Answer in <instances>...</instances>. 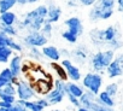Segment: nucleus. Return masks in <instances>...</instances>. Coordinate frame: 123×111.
Returning a JSON list of instances; mask_svg holds the SVG:
<instances>
[{
  "label": "nucleus",
  "mask_w": 123,
  "mask_h": 111,
  "mask_svg": "<svg viewBox=\"0 0 123 111\" xmlns=\"http://www.w3.org/2000/svg\"><path fill=\"white\" fill-rule=\"evenodd\" d=\"M13 104H10V103H6V101H3L0 100V107H6V109H11Z\"/></svg>",
  "instance_id": "nucleus-39"
},
{
  "label": "nucleus",
  "mask_w": 123,
  "mask_h": 111,
  "mask_svg": "<svg viewBox=\"0 0 123 111\" xmlns=\"http://www.w3.org/2000/svg\"><path fill=\"white\" fill-rule=\"evenodd\" d=\"M62 16V9L55 5V4H49L47 6V17H46V22L48 23H55L60 19Z\"/></svg>",
  "instance_id": "nucleus-9"
},
{
  "label": "nucleus",
  "mask_w": 123,
  "mask_h": 111,
  "mask_svg": "<svg viewBox=\"0 0 123 111\" xmlns=\"http://www.w3.org/2000/svg\"><path fill=\"white\" fill-rule=\"evenodd\" d=\"M117 89H118V86H117L116 83H110V85L106 87L105 92H106L110 97H113V95L117 93Z\"/></svg>",
  "instance_id": "nucleus-27"
},
{
  "label": "nucleus",
  "mask_w": 123,
  "mask_h": 111,
  "mask_svg": "<svg viewBox=\"0 0 123 111\" xmlns=\"http://www.w3.org/2000/svg\"><path fill=\"white\" fill-rule=\"evenodd\" d=\"M21 67H22V58L21 56H13L10 61V71L15 77H17L21 74Z\"/></svg>",
  "instance_id": "nucleus-12"
},
{
  "label": "nucleus",
  "mask_w": 123,
  "mask_h": 111,
  "mask_svg": "<svg viewBox=\"0 0 123 111\" xmlns=\"http://www.w3.org/2000/svg\"><path fill=\"white\" fill-rule=\"evenodd\" d=\"M81 100H80V104H83V107H87V109H91V106L94 104V94L93 93H91V92H88V93H83L82 94V97L80 98Z\"/></svg>",
  "instance_id": "nucleus-17"
},
{
  "label": "nucleus",
  "mask_w": 123,
  "mask_h": 111,
  "mask_svg": "<svg viewBox=\"0 0 123 111\" xmlns=\"http://www.w3.org/2000/svg\"><path fill=\"white\" fill-rule=\"evenodd\" d=\"M79 111H91L89 109H87V107H80L79 109Z\"/></svg>",
  "instance_id": "nucleus-42"
},
{
  "label": "nucleus",
  "mask_w": 123,
  "mask_h": 111,
  "mask_svg": "<svg viewBox=\"0 0 123 111\" xmlns=\"http://www.w3.org/2000/svg\"><path fill=\"white\" fill-rule=\"evenodd\" d=\"M115 1L116 0H99L98 4L100 6H103V7H106V9H113Z\"/></svg>",
  "instance_id": "nucleus-31"
},
{
  "label": "nucleus",
  "mask_w": 123,
  "mask_h": 111,
  "mask_svg": "<svg viewBox=\"0 0 123 111\" xmlns=\"http://www.w3.org/2000/svg\"><path fill=\"white\" fill-rule=\"evenodd\" d=\"M36 103L42 107V109H45V107H47L48 105H49V103L47 101V100H45V99H40V100H36Z\"/></svg>",
  "instance_id": "nucleus-38"
},
{
  "label": "nucleus",
  "mask_w": 123,
  "mask_h": 111,
  "mask_svg": "<svg viewBox=\"0 0 123 111\" xmlns=\"http://www.w3.org/2000/svg\"><path fill=\"white\" fill-rule=\"evenodd\" d=\"M47 17V6L39 5L34 10L25 13L23 19L19 23V29H27L29 33L40 31Z\"/></svg>",
  "instance_id": "nucleus-1"
},
{
  "label": "nucleus",
  "mask_w": 123,
  "mask_h": 111,
  "mask_svg": "<svg viewBox=\"0 0 123 111\" xmlns=\"http://www.w3.org/2000/svg\"><path fill=\"white\" fill-rule=\"evenodd\" d=\"M52 30H53L52 24L45 21V23H43V25H42V28H41L40 33H41L42 35H45L47 39H49V37H51V35H52Z\"/></svg>",
  "instance_id": "nucleus-21"
},
{
  "label": "nucleus",
  "mask_w": 123,
  "mask_h": 111,
  "mask_svg": "<svg viewBox=\"0 0 123 111\" xmlns=\"http://www.w3.org/2000/svg\"><path fill=\"white\" fill-rule=\"evenodd\" d=\"M24 107L27 110H30V111H42L43 109L36 103V101H24Z\"/></svg>",
  "instance_id": "nucleus-22"
},
{
  "label": "nucleus",
  "mask_w": 123,
  "mask_h": 111,
  "mask_svg": "<svg viewBox=\"0 0 123 111\" xmlns=\"http://www.w3.org/2000/svg\"><path fill=\"white\" fill-rule=\"evenodd\" d=\"M91 111H113L112 109H110L109 106H101V105H99V104H93L92 106H91V109H89Z\"/></svg>",
  "instance_id": "nucleus-30"
},
{
  "label": "nucleus",
  "mask_w": 123,
  "mask_h": 111,
  "mask_svg": "<svg viewBox=\"0 0 123 111\" xmlns=\"http://www.w3.org/2000/svg\"><path fill=\"white\" fill-rule=\"evenodd\" d=\"M37 91L42 94H46L48 91H49V85H47L46 82H41L39 81L37 82Z\"/></svg>",
  "instance_id": "nucleus-29"
},
{
  "label": "nucleus",
  "mask_w": 123,
  "mask_h": 111,
  "mask_svg": "<svg viewBox=\"0 0 123 111\" xmlns=\"http://www.w3.org/2000/svg\"><path fill=\"white\" fill-rule=\"evenodd\" d=\"M0 111H10V109H6V107H0Z\"/></svg>",
  "instance_id": "nucleus-43"
},
{
  "label": "nucleus",
  "mask_w": 123,
  "mask_h": 111,
  "mask_svg": "<svg viewBox=\"0 0 123 111\" xmlns=\"http://www.w3.org/2000/svg\"><path fill=\"white\" fill-rule=\"evenodd\" d=\"M68 97H69V99H70V101L74 104V105H76V106H79L80 105V101H79V98H76V97H74V95H71V94H68Z\"/></svg>",
  "instance_id": "nucleus-37"
},
{
  "label": "nucleus",
  "mask_w": 123,
  "mask_h": 111,
  "mask_svg": "<svg viewBox=\"0 0 123 111\" xmlns=\"http://www.w3.org/2000/svg\"><path fill=\"white\" fill-rule=\"evenodd\" d=\"M7 47L9 48H11L12 51H18V52H21L22 49H23V47L18 43V42H16L11 36L9 37V40H7Z\"/></svg>",
  "instance_id": "nucleus-24"
},
{
  "label": "nucleus",
  "mask_w": 123,
  "mask_h": 111,
  "mask_svg": "<svg viewBox=\"0 0 123 111\" xmlns=\"http://www.w3.org/2000/svg\"><path fill=\"white\" fill-rule=\"evenodd\" d=\"M53 111H60V110H53Z\"/></svg>",
  "instance_id": "nucleus-44"
},
{
  "label": "nucleus",
  "mask_w": 123,
  "mask_h": 111,
  "mask_svg": "<svg viewBox=\"0 0 123 111\" xmlns=\"http://www.w3.org/2000/svg\"><path fill=\"white\" fill-rule=\"evenodd\" d=\"M79 3L83 6H92L97 3V0H79Z\"/></svg>",
  "instance_id": "nucleus-35"
},
{
  "label": "nucleus",
  "mask_w": 123,
  "mask_h": 111,
  "mask_svg": "<svg viewBox=\"0 0 123 111\" xmlns=\"http://www.w3.org/2000/svg\"><path fill=\"white\" fill-rule=\"evenodd\" d=\"M47 37L45 35H42L40 31H31L28 33L24 37H23V42L29 46V47H43L45 45H47Z\"/></svg>",
  "instance_id": "nucleus-3"
},
{
  "label": "nucleus",
  "mask_w": 123,
  "mask_h": 111,
  "mask_svg": "<svg viewBox=\"0 0 123 111\" xmlns=\"http://www.w3.org/2000/svg\"><path fill=\"white\" fill-rule=\"evenodd\" d=\"M17 4V0H0V13H4L13 9Z\"/></svg>",
  "instance_id": "nucleus-16"
},
{
  "label": "nucleus",
  "mask_w": 123,
  "mask_h": 111,
  "mask_svg": "<svg viewBox=\"0 0 123 111\" xmlns=\"http://www.w3.org/2000/svg\"><path fill=\"white\" fill-rule=\"evenodd\" d=\"M118 10L123 11V0H118Z\"/></svg>",
  "instance_id": "nucleus-41"
},
{
  "label": "nucleus",
  "mask_w": 123,
  "mask_h": 111,
  "mask_svg": "<svg viewBox=\"0 0 123 111\" xmlns=\"http://www.w3.org/2000/svg\"><path fill=\"white\" fill-rule=\"evenodd\" d=\"M113 10L112 9H106L100 6L99 4H97L95 6H93V9L89 12V19L91 21H97V19H107L112 16Z\"/></svg>",
  "instance_id": "nucleus-5"
},
{
  "label": "nucleus",
  "mask_w": 123,
  "mask_h": 111,
  "mask_svg": "<svg viewBox=\"0 0 123 111\" xmlns=\"http://www.w3.org/2000/svg\"><path fill=\"white\" fill-rule=\"evenodd\" d=\"M42 53H43V56H46L47 58H49L52 61H59V58H60V51L54 46H43Z\"/></svg>",
  "instance_id": "nucleus-13"
},
{
  "label": "nucleus",
  "mask_w": 123,
  "mask_h": 111,
  "mask_svg": "<svg viewBox=\"0 0 123 111\" xmlns=\"http://www.w3.org/2000/svg\"><path fill=\"white\" fill-rule=\"evenodd\" d=\"M64 98V89H59V88H54L52 92H49L47 94V101L49 104H58L63 100Z\"/></svg>",
  "instance_id": "nucleus-11"
},
{
  "label": "nucleus",
  "mask_w": 123,
  "mask_h": 111,
  "mask_svg": "<svg viewBox=\"0 0 123 111\" xmlns=\"http://www.w3.org/2000/svg\"><path fill=\"white\" fill-rule=\"evenodd\" d=\"M16 93L18 94L19 99L21 100H24V101H28L29 99H31L35 95V93L31 89V87L28 83H25V82H17Z\"/></svg>",
  "instance_id": "nucleus-7"
},
{
  "label": "nucleus",
  "mask_w": 123,
  "mask_h": 111,
  "mask_svg": "<svg viewBox=\"0 0 123 111\" xmlns=\"http://www.w3.org/2000/svg\"><path fill=\"white\" fill-rule=\"evenodd\" d=\"M0 91H3L4 93H6V94H9V95H13V97H15V94H16V88L13 87L12 83H11V85H7V86H5V87H3Z\"/></svg>",
  "instance_id": "nucleus-32"
},
{
  "label": "nucleus",
  "mask_w": 123,
  "mask_h": 111,
  "mask_svg": "<svg viewBox=\"0 0 123 111\" xmlns=\"http://www.w3.org/2000/svg\"><path fill=\"white\" fill-rule=\"evenodd\" d=\"M101 85H103V79L98 74H87L83 77V86L87 87L89 92L93 93L94 95L99 93Z\"/></svg>",
  "instance_id": "nucleus-4"
},
{
  "label": "nucleus",
  "mask_w": 123,
  "mask_h": 111,
  "mask_svg": "<svg viewBox=\"0 0 123 111\" xmlns=\"http://www.w3.org/2000/svg\"><path fill=\"white\" fill-rule=\"evenodd\" d=\"M11 83H16V77L12 75V73L10 71L9 68L4 69L1 73H0V89H1L3 87L7 86V85H11Z\"/></svg>",
  "instance_id": "nucleus-10"
},
{
  "label": "nucleus",
  "mask_w": 123,
  "mask_h": 111,
  "mask_svg": "<svg viewBox=\"0 0 123 111\" xmlns=\"http://www.w3.org/2000/svg\"><path fill=\"white\" fill-rule=\"evenodd\" d=\"M87 54L85 51H82V47H79L76 51H75V58H80V59H86Z\"/></svg>",
  "instance_id": "nucleus-34"
},
{
  "label": "nucleus",
  "mask_w": 123,
  "mask_h": 111,
  "mask_svg": "<svg viewBox=\"0 0 123 111\" xmlns=\"http://www.w3.org/2000/svg\"><path fill=\"white\" fill-rule=\"evenodd\" d=\"M40 0H17V4L19 5H27V4H35Z\"/></svg>",
  "instance_id": "nucleus-36"
},
{
  "label": "nucleus",
  "mask_w": 123,
  "mask_h": 111,
  "mask_svg": "<svg viewBox=\"0 0 123 111\" xmlns=\"http://www.w3.org/2000/svg\"><path fill=\"white\" fill-rule=\"evenodd\" d=\"M62 36H63V39H65L67 41H69L70 43H75V42L77 41V36L74 35V34H71V33L68 31V30L62 33Z\"/></svg>",
  "instance_id": "nucleus-25"
},
{
  "label": "nucleus",
  "mask_w": 123,
  "mask_h": 111,
  "mask_svg": "<svg viewBox=\"0 0 123 111\" xmlns=\"http://www.w3.org/2000/svg\"><path fill=\"white\" fill-rule=\"evenodd\" d=\"M0 100L6 101V103H10V104H13V103H15V97H13V95H9V94L4 93L3 91H0Z\"/></svg>",
  "instance_id": "nucleus-26"
},
{
  "label": "nucleus",
  "mask_w": 123,
  "mask_h": 111,
  "mask_svg": "<svg viewBox=\"0 0 123 111\" xmlns=\"http://www.w3.org/2000/svg\"><path fill=\"white\" fill-rule=\"evenodd\" d=\"M79 3V0H68V5L69 7H75Z\"/></svg>",
  "instance_id": "nucleus-40"
},
{
  "label": "nucleus",
  "mask_w": 123,
  "mask_h": 111,
  "mask_svg": "<svg viewBox=\"0 0 123 111\" xmlns=\"http://www.w3.org/2000/svg\"><path fill=\"white\" fill-rule=\"evenodd\" d=\"M62 67H63V68L65 69L67 75H68L71 80H74V81H79V80L81 79V74H80L79 68H77V67H75L70 61L64 59L63 62H62Z\"/></svg>",
  "instance_id": "nucleus-8"
},
{
  "label": "nucleus",
  "mask_w": 123,
  "mask_h": 111,
  "mask_svg": "<svg viewBox=\"0 0 123 111\" xmlns=\"http://www.w3.org/2000/svg\"><path fill=\"white\" fill-rule=\"evenodd\" d=\"M9 35L4 34L3 31H0V47H7V40H9Z\"/></svg>",
  "instance_id": "nucleus-33"
},
{
  "label": "nucleus",
  "mask_w": 123,
  "mask_h": 111,
  "mask_svg": "<svg viewBox=\"0 0 123 111\" xmlns=\"http://www.w3.org/2000/svg\"><path fill=\"white\" fill-rule=\"evenodd\" d=\"M99 101L104 105V106H109V107H111V106H113V100H112V97H110L105 91L104 92H101L100 94H99Z\"/></svg>",
  "instance_id": "nucleus-19"
},
{
  "label": "nucleus",
  "mask_w": 123,
  "mask_h": 111,
  "mask_svg": "<svg viewBox=\"0 0 123 111\" xmlns=\"http://www.w3.org/2000/svg\"><path fill=\"white\" fill-rule=\"evenodd\" d=\"M12 49L9 47H0V63H7L12 56Z\"/></svg>",
  "instance_id": "nucleus-18"
},
{
  "label": "nucleus",
  "mask_w": 123,
  "mask_h": 111,
  "mask_svg": "<svg viewBox=\"0 0 123 111\" xmlns=\"http://www.w3.org/2000/svg\"><path fill=\"white\" fill-rule=\"evenodd\" d=\"M10 111H27V109L24 107V100H18L16 105H12V107L10 109Z\"/></svg>",
  "instance_id": "nucleus-28"
},
{
  "label": "nucleus",
  "mask_w": 123,
  "mask_h": 111,
  "mask_svg": "<svg viewBox=\"0 0 123 111\" xmlns=\"http://www.w3.org/2000/svg\"><path fill=\"white\" fill-rule=\"evenodd\" d=\"M52 68L57 71V74L59 75V77L62 80H67V71L62 65H58L57 63H52Z\"/></svg>",
  "instance_id": "nucleus-23"
},
{
  "label": "nucleus",
  "mask_w": 123,
  "mask_h": 111,
  "mask_svg": "<svg viewBox=\"0 0 123 111\" xmlns=\"http://www.w3.org/2000/svg\"><path fill=\"white\" fill-rule=\"evenodd\" d=\"M65 25L68 27V31H70L71 34L76 35L77 37L83 33V27H82V22L79 17H70L65 21Z\"/></svg>",
  "instance_id": "nucleus-6"
},
{
  "label": "nucleus",
  "mask_w": 123,
  "mask_h": 111,
  "mask_svg": "<svg viewBox=\"0 0 123 111\" xmlns=\"http://www.w3.org/2000/svg\"><path fill=\"white\" fill-rule=\"evenodd\" d=\"M0 31H3L4 34H6L11 37L17 35V29L15 28V25H5L3 23H0Z\"/></svg>",
  "instance_id": "nucleus-20"
},
{
  "label": "nucleus",
  "mask_w": 123,
  "mask_h": 111,
  "mask_svg": "<svg viewBox=\"0 0 123 111\" xmlns=\"http://www.w3.org/2000/svg\"><path fill=\"white\" fill-rule=\"evenodd\" d=\"M123 73V68H122V64H119L116 59L112 61L109 67H107V74L110 77H116V76H119L122 75Z\"/></svg>",
  "instance_id": "nucleus-14"
},
{
  "label": "nucleus",
  "mask_w": 123,
  "mask_h": 111,
  "mask_svg": "<svg viewBox=\"0 0 123 111\" xmlns=\"http://www.w3.org/2000/svg\"><path fill=\"white\" fill-rule=\"evenodd\" d=\"M17 22V16L16 13L7 11L4 13H0V23H3L5 25H13Z\"/></svg>",
  "instance_id": "nucleus-15"
},
{
  "label": "nucleus",
  "mask_w": 123,
  "mask_h": 111,
  "mask_svg": "<svg viewBox=\"0 0 123 111\" xmlns=\"http://www.w3.org/2000/svg\"><path fill=\"white\" fill-rule=\"evenodd\" d=\"M112 61H113V51L98 52L92 58V65L95 70H103L107 68Z\"/></svg>",
  "instance_id": "nucleus-2"
}]
</instances>
